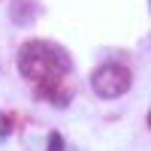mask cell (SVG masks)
<instances>
[{
  "mask_svg": "<svg viewBox=\"0 0 151 151\" xmlns=\"http://www.w3.org/2000/svg\"><path fill=\"white\" fill-rule=\"evenodd\" d=\"M133 85V73L124 64H103L91 73V91L100 100H118L130 91Z\"/></svg>",
  "mask_w": 151,
  "mask_h": 151,
  "instance_id": "7a4b0ae2",
  "label": "cell"
},
{
  "mask_svg": "<svg viewBox=\"0 0 151 151\" xmlns=\"http://www.w3.org/2000/svg\"><path fill=\"white\" fill-rule=\"evenodd\" d=\"M6 136H9V121L0 115V139H6Z\"/></svg>",
  "mask_w": 151,
  "mask_h": 151,
  "instance_id": "5b68a950",
  "label": "cell"
},
{
  "mask_svg": "<svg viewBox=\"0 0 151 151\" xmlns=\"http://www.w3.org/2000/svg\"><path fill=\"white\" fill-rule=\"evenodd\" d=\"M36 6L33 0H12L9 3V21L15 24V27H30L36 21Z\"/></svg>",
  "mask_w": 151,
  "mask_h": 151,
  "instance_id": "3957f363",
  "label": "cell"
},
{
  "mask_svg": "<svg viewBox=\"0 0 151 151\" xmlns=\"http://www.w3.org/2000/svg\"><path fill=\"white\" fill-rule=\"evenodd\" d=\"M48 148H64V139H60L58 133H52L48 136Z\"/></svg>",
  "mask_w": 151,
  "mask_h": 151,
  "instance_id": "277c9868",
  "label": "cell"
},
{
  "mask_svg": "<svg viewBox=\"0 0 151 151\" xmlns=\"http://www.w3.org/2000/svg\"><path fill=\"white\" fill-rule=\"evenodd\" d=\"M18 73L21 79L36 82V85H48V88H58V82L70 73V55L64 52L60 45L55 42H45V40H30L18 48Z\"/></svg>",
  "mask_w": 151,
  "mask_h": 151,
  "instance_id": "6da1fadb",
  "label": "cell"
}]
</instances>
